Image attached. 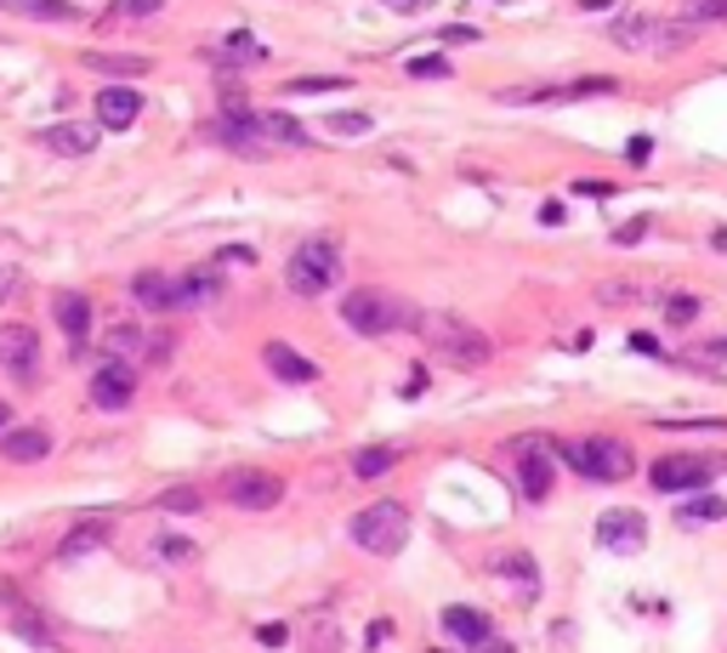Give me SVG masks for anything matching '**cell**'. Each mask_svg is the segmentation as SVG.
Listing matches in <instances>:
<instances>
[{
    "instance_id": "6da1fadb",
    "label": "cell",
    "mask_w": 727,
    "mask_h": 653,
    "mask_svg": "<svg viewBox=\"0 0 727 653\" xmlns=\"http://www.w3.org/2000/svg\"><path fill=\"white\" fill-rule=\"evenodd\" d=\"M415 330H421V341L433 347L444 364H455V370H483L489 364V336L483 330H472L467 318H455V313H415Z\"/></svg>"
},
{
    "instance_id": "7a4b0ae2",
    "label": "cell",
    "mask_w": 727,
    "mask_h": 653,
    "mask_svg": "<svg viewBox=\"0 0 727 653\" xmlns=\"http://www.w3.org/2000/svg\"><path fill=\"white\" fill-rule=\"evenodd\" d=\"M284 284L295 290V296H329V290L342 284V250L329 245V239H307V245H295V256L284 261Z\"/></svg>"
},
{
    "instance_id": "3957f363",
    "label": "cell",
    "mask_w": 727,
    "mask_h": 653,
    "mask_svg": "<svg viewBox=\"0 0 727 653\" xmlns=\"http://www.w3.org/2000/svg\"><path fill=\"white\" fill-rule=\"evenodd\" d=\"M342 324L358 336H392V330H415V307L387 296V290H353L342 302Z\"/></svg>"
},
{
    "instance_id": "277c9868",
    "label": "cell",
    "mask_w": 727,
    "mask_h": 653,
    "mask_svg": "<svg viewBox=\"0 0 727 653\" xmlns=\"http://www.w3.org/2000/svg\"><path fill=\"white\" fill-rule=\"evenodd\" d=\"M353 545L370 551V558H399L410 545V511L399 500H376L353 517Z\"/></svg>"
},
{
    "instance_id": "5b68a950",
    "label": "cell",
    "mask_w": 727,
    "mask_h": 653,
    "mask_svg": "<svg viewBox=\"0 0 727 653\" xmlns=\"http://www.w3.org/2000/svg\"><path fill=\"white\" fill-rule=\"evenodd\" d=\"M557 454H563L580 477H597V483H619V477L637 472V454L625 449L619 438H574V443L557 449Z\"/></svg>"
},
{
    "instance_id": "8992f818",
    "label": "cell",
    "mask_w": 727,
    "mask_h": 653,
    "mask_svg": "<svg viewBox=\"0 0 727 653\" xmlns=\"http://www.w3.org/2000/svg\"><path fill=\"white\" fill-rule=\"evenodd\" d=\"M222 495H227V506H239V511H273L284 500V483L273 472H250L245 466V472H227Z\"/></svg>"
},
{
    "instance_id": "52a82bcc",
    "label": "cell",
    "mask_w": 727,
    "mask_h": 653,
    "mask_svg": "<svg viewBox=\"0 0 727 653\" xmlns=\"http://www.w3.org/2000/svg\"><path fill=\"white\" fill-rule=\"evenodd\" d=\"M648 477H653L659 495H687V488L711 483V461H705V454H659Z\"/></svg>"
},
{
    "instance_id": "ba28073f",
    "label": "cell",
    "mask_w": 727,
    "mask_h": 653,
    "mask_svg": "<svg viewBox=\"0 0 727 653\" xmlns=\"http://www.w3.org/2000/svg\"><path fill=\"white\" fill-rule=\"evenodd\" d=\"M597 540H603V551H642L648 545V517L631 511V506H614V511L597 517Z\"/></svg>"
},
{
    "instance_id": "9c48e42d",
    "label": "cell",
    "mask_w": 727,
    "mask_h": 653,
    "mask_svg": "<svg viewBox=\"0 0 727 653\" xmlns=\"http://www.w3.org/2000/svg\"><path fill=\"white\" fill-rule=\"evenodd\" d=\"M131 398H137V375H131L125 358H109V364L91 375V404L97 409H125Z\"/></svg>"
},
{
    "instance_id": "30bf717a",
    "label": "cell",
    "mask_w": 727,
    "mask_h": 653,
    "mask_svg": "<svg viewBox=\"0 0 727 653\" xmlns=\"http://www.w3.org/2000/svg\"><path fill=\"white\" fill-rule=\"evenodd\" d=\"M35 352H41V341L29 324H0V364L18 381H35Z\"/></svg>"
},
{
    "instance_id": "8fae6325",
    "label": "cell",
    "mask_w": 727,
    "mask_h": 653,
    "mask_svg": "<svg viewBox=\"0 0 727 653\" xmlns=\"http://www.w3.org/2000/svg\"><path fill=\"white\" fill-rule=\"evenodd\" d=\"M517 483L528 500H546L551 495V454H546V438H523L517 449Z\"/></svg>"
},
{
    "instance_id": "7c38bea8",
    "label": "cell",
    "mask_w": 727,
    "mask_h": 653,
    "mask_svg": "<svg viewBox=\"0 0 727 653\" xmlns=\"http://www.w3.org/2000/svg\"><path fill=\"white\" fill-rule=\"evenodd\" d=\"M137 114H143L137 86H103V91H97V125H103V131H131Z\"/></svg>"
},
{
    "instance_id": "4fadbf2b",
    "label": "cell",
    "mask_w": 727,
    "mask_h": 653,
    "mask_svg": "<svg viewBox=\"0 0 727 653\" xmlns=\"http://www.w3.org/2000/svg\"><path fill=\"white\" fill-rule=\"evenodd\" d=\"M222 296V268H200V273H188V279H171V313H193V307H216Z\"/></svg>"
},
{
    "instance_id": "5bb4252c",
    "label": "cell",
    "mask_w": 727,
    "mask_h": 653,
    "mask_svg": "<svg viewBox=\"0 0 727 653\" xmlns=\"http://www.w3.org/2000/svg\"><path fill=\"white\" fill-rule=\"evenodd\" d=\"M261 364H268V375H273V381H290V386L318 381V364H313V358H302L290 341H268V347H261Z\"/></svg>"
},
{
    "instance_id": "9a60e30c",
    "label": "cell",
    "mask_w": 727,
    "mask_h": 653,
    "mask_svg": "<svg viewBox=\"0 0 727 653\" xmlns=\"http://www.w3.org/2000/svg\"><path fill=\"white\" fill-rule=\"evenodd\" d=\"M0 454H7L12 466H35L52 454V432L46 427H7L0 432Z\"/></svg>"
},
{
    "instance_id": "2e32d148",
    "label": "cell",
    "mask_w": 727,
    "mask_h": 653,
    "mask_svg": "<svg viewBox=\"0 0 727 653\" xmlns=\"http://www.w3.org/2000/svg\"><path fill=\"white\" fill-rule=\"evenodd\" d=\"M41 143L52 154H63V159H80V154L97 148V125H86V120H57V125L41 131Z\"/></svg>"
},
{
    "instance_id": "e0dca14e",
    "label": "cell",
    "mask_w": 727,
    "mask_h": 653,
    "mask_svg": "<svg viewBox=\"0 0 727 653\" xmlns=\"http://www.w3.org/2000/svg\"><path fill=\"white\" fill-rule=\"evenodd\" d=\"M608 41H614L619 52H659V23L642 18V12H625V18L608 23Z\"/></svg>"
},
{
    "instance_id": "ac0fdd59",
    "label": "cell",
    "mask_w": 727,
    "mask_h": 653,
    "mask_svg": "<svg viewBox=\"0 0 727 653\" xmlns=\"http://www.w3.org/2000/svg\"><path fill=\"white\" fill-rule=\"evenodd\" d=\"M86 69L109 75V80H143L154 69V57H143V52H86Z\"/></svg>"
},
{
    "instance_id": "d6986e66",
    "label": "cell",
    "mask_w": 727,
    "mask_h": 653,
    "mask_svg": "<svg viewBox=\"0 0 727 653\" xmlns=\"http://www.w3.org/2000/svg\"><path fill=\"white\" fill-rule=\"evenodd\" d=\"M438 626L455 637V642H467V648H489V613H478V608H444L438 613Z\"/></svg>"
},
{
    "instance_id": "ffe728a7",
    "label": "cell",
    "mask_w": 727,
    "mask_h": 653,
    "mask_svg": "<svg viewBox=\"0 0 727 653\" xmlns=\"http://www.w3.org/2000/svg\"><path fill=\"white\" fill-rule=\"evenodd\" d=\"M109 545V517H91V522H75L69 540L57 545V563H80L86 551H103Z\"/></svg>"
},
{
    "instance_id": "44dd1931",
    "label": "cell",
    "mask_w": 727,
    "mask_h": 653,
    "mask_svg": "<svg viewBox=\"0 0 727 653\" xmlns=\"http://www.w3.org/2000/svg\"><path fill=\"white\" fill-rule=\"evenodd\" d=\"M0 12L41 18V23H80V18H86L80 7H69V0H0Z\"/></svg>"
},
{
    "instance_id": "7402d4cb",
    "label": "cell",
    "mask_w": 727,
    "mask_h": 653,
    "mask_svg": "<svg viewBox=\"0 0 727 653\" xmlns=\"http://www.w3.org/2000/svg\"><path fill=\"white\" fill-rule=\"evenodd\" d=\"M57 324H63V336L75 341V352L86 347V330H91V302L75 296V290H63L57 296Z\"/></svg>"
},
{
    "instance_id": "603a6c76",
    "label": "cell",
    "mask_w": 727,
    "mask_h": 653,
    "mask_svg": "<svg viewBox=\"0 0 727 653\" xmlns=\"http://www.w3.org/2000/svg\"><path fill=\"white\" fill-rule=\"evenodd\" d=\"M494 574H501V579H512V592L523 597V603H535V592H540V574H535V558H528V551H506V558L501 563H494Z\"/></svg>"
},
{
    "instance_id": "cb8c5ba5",
    "label": "cell",
    "mask_w": 727,
    "mask_h": 653,
    "mask_svg": "<svg viewBox=\"0 0 727 653\" xmlns=\"http://www.w3.org/2000/svg\"><path fill=\"white\" fill-rule=\"evenodd\" d=\"M256 131H261V143H284V148H307L313 143L302 131V120H290V114H256Z\"/></svg>"
},
{
    "instance_id": "d4e9b609",
    "label": "cell",
    "mask_w": 727,
    "mask_h": 653,
    "mask_svg": "<svg viewBox=\"0 0 727 653\" xmlns=\"http://www.w3.org/2000/svg\"><path fill=\"white\" fill-rule=\"evenodd\" d=\"M131 296H137L143 307H154V313H171V279H165V273H137Z\"/></svg>"
},
{
    "instance_id": "484cf974",
    "label": "cell",
    "mask_w": 727,
    "mask_h": 653,
    "mask_svg": "<svg viewBox=\"0 0 727 653\" xmlns=\"http://www.w3.org/2000/svg\"><path fill=\"white\" fill-rule=\"evenodd\" d=\"M722 517H727L722 495H693V500L676 506V522H687V529H693V522H722Z\"/></svg>"
},
{
    "instance_id": "4316f807",
    "label": "cell",
    "mask_w": 727,
    "mask_h": 653,
    "mask_svg": "<svg viewBox=\"0 0 727 653\" xmlns=\"http://www.w3.org/2000/svg\"><path fill=\"white\" fill-rule=\"evenodd\" d=\"M216 52H222V63H261V57H268V46L250 41V29H234Z\"/></svg>"
},
{
    "instance_id": "83f0119b",
    "label": "cell",
    "mask_w": 727,
    "mask_h": 653,
    "mask_svg": "<svg viewBox=\"0 0 727 653\" xmlns=\"http://www.w3.org/2000/svg\"><path fill=\"white\" fill-rule=\"evenodd\" d=\"M392 461H399V449H358V454H353V472H358V477H381Z\"/></svg>"
},
{
    "instance_id": "f1b7e54d",
    "label": "cell",
    "mask_w": 727,
    "mask_h": 653,
    "mask_svg": "<svg viewBox=\"0 0 727 653\" xmlns=\"http://www.w3.org/2000/svg\"><path fill=\"white\" fill-rule=\"evenodd\" d=\"M148 558L154 563H193V558H200V545H193V540H154V551H148Z\"/></svg>"
},
{
    "instance_id": "f546056e",
    "label": "cell",
    "mask_w": 727,
    "mask_h": 653,
    "mask_svg": "<svg viewBox=\"0 0 727 653\" xmlns=\"http://www.w3.org/2000/svg\"><path fill=\"white\" fill-rule=\"evenodd\" d=\"M682 23H727V0H682Z\"/></svg>"
},
{
    "instance_id": "4dcf8cb0",
    "label": "cell",
    "mask_w": 727,
    "mask_h": 653,
    "mask_svg": "<svg viewBox=\"0 0 727 653\" xmlns=\"http://www.w3.org/2000/svg\"><path fill=\"white\" fill-rule=\"evenodd\" d=\"M205 506V495H200V488H165V495H159V511H200Z\"/></svg>"
},
{
    "instance_id": "1f68e13d",
    "label": "cell",
    "mask_w": 727,
    "mask_h": 653,
    "mask_svg": "<svg viewBox=\"0 0 727 653\" xmlns=\"http://www.w3.org/2000/svg\"><path fill=\"white\" fill-rule=\"evenodd\" d=\"M410 80H449V57H410Z\"/></svg>"
},
{
    "instance_id": "d6a6232c",
    "label": "cell",
    "mask_w": 727,
    "mask_h": 653,
    "mask_svg": "<svg viewBox=\"0 0 727 653\" xmlns=\"http://www.w3.org/2000/svg\"><path fill=\"white\" fill-rule=\"evenodd\" d=\"M342 86H347L342 75H302V80H290L295 97H318V91H342Z\"/></svg>"
},
{
    "instance_id": "836d02e7",
    "label": "cell",
    "mask_w": 727,
    "mask_h": 653,
    "mask_svg": "<svg viewBox=\"0 0 727 653\" xmlns=\"http://www.w3.org/2000/svg\"><path fill=\"white\" fill-rule=\"evenodd\" d=\"M642 296H648V284H625V279L619 284H597V302H608V307L614 302H642Z\"/></svg>"
},
{
    "instance_id": "e575fe53",
    "label": "cell",
    "mask_w": 727,
    "mask_h": 653,
    "mask_svg": "<svg viewBox=\"0 0 727 653\" xmlns=\"http://www.w3.org/2000/svg\"><path fill=\"white\" fill-rule=\"evenodd\" d=\"M12 613H18V631H23L29 642H41V648H52V631L41 626V613H29V608H18V603H12Z\"/></svg>"
},
{
    "instance_id": "d590c367",
    "label": "cell",
    "mask_w": 727,
    "mask_h": 653,
    "mask_svg": "<svg viewBox=\"0 0 727 653\" xmlns=\"http://www.w3.org/2000/svg\"><path fill=\"white\" fill-rule=\"evenodd\" d=\"M700 307H705L700 296H666V318L671 324H693V318H700Z\"/></svg>"
},
{
    "instance_id": "8d00e7d4",
    "label": "cell",
    "mask_w": 727,
    "mask_h": 653,
    "mask_svg": "<svg viewBox=\"0 0 727 653\" xmlns=\"http://www.w3.org/2000/svg\"><path fill=\"white\" fill-rule=\"evenodd\" d=\"M324 125L336 131V137H358V131H370V114H329Z\"/></svg>"
},
{
    "instance_id": "74e56055",
    "label": "cell",
    "mask_w": 727,
    "mask_h": 653,
    "mask_svg": "<svg viewBox=\"0 0 727 653\" xmlns=\"http://www.w3.org/2000/svg\"><path fill=\"white\" fill-rule=\"evenodd\" d=\"M137 341H143V336L131 330V324H120V330H109V358H125V352L137 347Z\"/></svg>"
},
{
    "instance_id": "f35d334b",
    "label": "cell",
    "mask_w": 727,
    "mask_h": 653,
    "mask_svg": "<svg viewBox=\"0 0 727 653\" xmlns=\"http://www.w3.org/2000/svg\"><path fill=\"white\" fill-rule=\"evenodd\" d=\"M307 653H336V626H329V619H318V631H313Z\"/></svg>"
},
{
    "instance_id": "ab89813d",
    "label": "cell",
    "mask_w": 727,
    "mask_h": 653,
    "mask_svg": "<svg viewBox=\"0 0 727 653\" xmlns=\"http://www.w3.org/2000/svg\"><path fill=\"white\" fill-rule=\"evenodd\" d=\"M256 642H261V648H284V642H290V631L273 619V626H256Z\"/></svg>"
},
{
    "instance_id": "60d3db41",
    "label": "cell",
    "mask_w": 727,
    "mask_h": 653,
    "mask_svg": "<svg viewBox=\"0 0 727 653\" xmlns=\"http://www.w3.org/2000/svg\"><path fill=\"white\" fill-rule=\"evenodd\" d=\"M642 234H648V216H637V222H625V227H619V234H614V245H637Z\"/></svg>"
},
{
    "instance_id": "b9f144b4",
    "label": "cell",
    "mask_w": 727,
    "mask_h": 653,
    "mask_svg": "<svg viewBox=\"0 0 727 653\" xmlns=\"http://www.w3.org/2000/svg\"><path fill=\"white\" fill-rule=\"evenodd\" d=\"M18 290H23V273L18 268H0V302H12Z\"/></svg>"
},
{
    "instance_id": "7bdbcfd3",
    "label": "cell",
    "mask_w": 727,
    "mask_h": 653,
    "mask_svg": "<svg viewBox=\"0 0 727 653\" xmlns=\"http://www.w3.org/2000/svg\"><path fill=\"white\" fill-rule=\"evenodd\" d=\"M159 7H165V0H120L125 18H148V12H159Z\"/></svg>"
},
{
    "instance_id": "ee69618b",
    "label": "cell",
    "mask_w": 727,
    "mask_h": 653,
    "mask_svg": "<svg viewBox=\"0 0 727 653\" xmlns=\"http://www.w3.org/2000/svg\"><path fill=\"white\" fill-rule=\"evenodd\" d=\"M444 41H449V46H467V41H478V29H467V23H455V29H444Z\"/></svg>"
},
{
    "instance_id": "f6af8a7d",
    "label": "cell",
    "mask_w": 727,
    "mask_h": 653,
    "mask_svg": "<svg viewBox=\"0 0 727 653\" xmlns=\"http://www.w3.org/2000/svg\"><path fill=\"white\" fill-rule=\"evenodd\" d=\"M540 222H546V227H557V222H563V205H557V200H551V205H540Z\"/></svg>"
},
{
    "instance_id": "bcb514c9",
    "label": "cell",
    "mask_w": 727,
    "mask_h": 653,
    "mask_svg": "<svg viewBox=\"0 0 727 653\" xmlns=\"http://www.w3.org/2000/svg\"><path fill=\"white\" fill-rule=\"evenodd\" d=\"M216 261H256V250H245V245H234V250H222Z\"/></svg>"
},
{
    "instance_id": "7dc6e473",
    "label": "cell",
    "mask_w": 727,
    "mask_h": 653,
    "mask_svg": "<svg viewBox=\"0 0 727 653\" xmlns=\"http://www.w3.org/2000/svg\"><path fill=\"white\" fill-rule=\"evenodd\" d=\"M631 347H637V352H648V358H659V341H653V336H631Z\"/></svg>"
},
{
    "instance_id": "c3c4849f",
    "label": "cell",
    "mask_w": 727,
    "mask_h": 653,
    "mask_svg": "<svg viewBox=\"0 0 727 653\" xmlns=\"http://www.w3.org/2000/svg\"><path fill=\"white\" fill-rule=\"evenodd\" d=\"M387 7H392V12H421L426 0H387Z\"/></svg>"
},
{
    "instance_id": "681fc988",
    "label": "cell",
    "mask_w": 727,
    "mask_h": 653,
    "mask_svg": "<svg viewBox=\"0 0 727 653\" xmlns=\"http://www.w3.org/2000/svg\"><path fill=\"white\" fill-rule=\"evenodd\" d=\"M7 427H12V404H7V398H0V432H7Z\"/></svg>"
},
{
    "instance_id": "f907efd6",
    "label": "cell",
    "mask_w": 727,
    "mask_h": 653,
    "mask_svg": "<svg viewBox=\"0 0 727 653\" xmlns=\"http://www.w3.org/2000/svg\"><path fill=\"white\" fill-rule=\"evenodd\" d=\"M580 7H585V12H597V7H614V0H580Z\"/></svg>"
},
{
    "instance_id": "816d5d0a",
    "label": "cell",
    "mask_w": 727,
    "mask_h": 653,
    "mask_svg": "<svg viewBox=\"0 0 727 653\" xmlns=\"http://www.w3.org/2000/svg\"><path fill=\"white\" fill-rule=\"evenodd\" d=\"M494 653H506V648H494Z\"/></svg>"
}]
</instances>
